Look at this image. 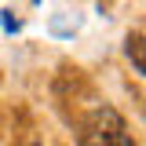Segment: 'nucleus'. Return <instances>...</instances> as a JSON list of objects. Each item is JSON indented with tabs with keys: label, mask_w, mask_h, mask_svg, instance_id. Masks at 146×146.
Segmentation results:
<instances>
[{
	"label": "nucleus",
	"mask_w": 146,
	"mask_h": 146,
	"mask_svg": "<svg viewBox=\"0 0 146 146\" xmlns=\"http://www.w3.org/2000/svg\"><path fill=\"white\" fill-rule=\"evenodd\" d=\"M143 113H146V102H143Z\"/></svg>",
	"instance_id": "3"
},
{
	"label": "nucleus",
	"mask_w": 146,
	"mask_h": 146,
	"mask_svg": "<svg viewBox=\"0 0 146 146\" xmlns=\"http://www.w3.org/2000/svg\"><path fill=\"white\" fill-rule=\"evenodd\" d=\"M124 55H128V62L135 66V73L146 77V33L131 29V33L124 36Z\"/></svg>",
	"instance_id": "2"
},
{
	"label": "nucleus",
	"mask_w": 146,
	"mask_h": 146,
	"mask_svg": "<svg viewBox=\"0 0 146 146\" xmlns=\"http://www.w3.org/2000/svg\"><path fill=\"white\" fill-rule=\"evenodd\" d=\"M128 128H124V117L117 113L113 106H95L80 121V146H128Z\"/></svg>",
	"instance_id": "1"
}]
</instances>
